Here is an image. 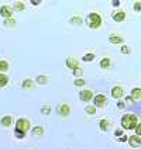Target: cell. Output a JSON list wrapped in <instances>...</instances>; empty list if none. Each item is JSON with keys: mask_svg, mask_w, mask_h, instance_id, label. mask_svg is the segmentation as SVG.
<instances>
[{"mask_svg": "<svg viewBox=\"0 0 141 149\" xmlns=\"http://www.w3.org/2000/svg\"><path fill=\"white\" fill-rule=\"evenodd\" d=\"M121 127L124 130H135L137 127V117L134 114H124L121 118Z\"/></svg>", "mask_w": 141, "mask_h": 149, "instance_id": "cell-1", "label": "cell"}, {"mask_svg": "<svg viewBox=\"0 0 141 149\" xmlns=\"http://www.w3.org/2000/svg\"><path fill=\"white\" fill-rule=\"evenodd\" d=\"M86 21H88V25L90 28H99L100 24H102V17L98 13H90L86 17Z\"/></svg>", "mask_w": 141, "mask_h": 149, "instance_id": "cell-2", "label": "cell"}, {"mask_svg": "<svg viewBox=\"0 0 141 149\" xmlns=\"http://www.w3.org/2000/svg\"><path fill=\"white\" fill-rule=\"evenodd\" d=\"M30 130V121L25 120V118H18L16 121V131H20V132L25 134Z\"/></svg>", "mask_w": 141, "mask_h": 149, "instance_id": "cell-3", "label": "cell"}, {"mask_svg": "<svg viewBox=\"0 0 141 149\" xmlns=\"http://www.w3.org/2000/svg\"><path fill=\"white\" fill-rule=\"evenodd\" d=\"M57 111H58V114L61 117H67V116H69V114H71V107L68 106L67 103H62V104L58 107V110H57Z\"/></svg>", "mask_w": 141, "mask_h": 149, "instance_id": "cell-4", "label": "cell"}, {"mask_svg": "<svg viewBox=\"0 0 141 149\" xmlns=\"http://www.w3.org/2000/svg\"><path fill=\"white\" fill-rule=\"evenodd\" d=\"M0 14H1V17L11 18V16H13V8L10 7V6H1L0 7Z\"/></svg>", "mask_w": 141, "mask_h": 149, "instance_id": "cell-5", "label": "cell"}, {"mask_svg": "<svg viewBox=\"0 0 141 149\" xmlns=\"http://www.w3.org/2000/svg\"><path fill=\"white\" fill-rule=\"evenodd\" d=\"M93 103H95V107H103L106 104V97L103 94H98V96H95Z\"/></svg>", "mask_w": 141, "mask_h": 149, "instance_id": "cell-6", "label": "cell"}, {"mask_svg": "<svg viewBox=\"0 0 141 149\" xmlns=\"http://www.w3.org/2000/svg\"><path fill=\"white\" fill-rule=\"evenodd\" d=\"M92 96H93V93H92V90H83L81 91V94H79V99L82 100V101H89V100H92Z\"/></svg>", "mask_w": 141, "mask_h": 149, "instance_id": "cell-7", "label": "cell"}, {"mask_svg": "<svg viewBox=\"0 0 141 149\" xmlns=\"http://www.w3.org/2000/svg\"><path fill=\"white\" fill-rule=\"evenodd\" d=\"M128 142H130V145H131L133 148H138L141 145V138L137 136V135H133V136L128 138Z\"/></svg>", "mask_w": 141, "mask_h": 149, "instance_id": "cell-8", "label": "cell"}, {"mask_svg": "<svg viewBox=\"0 0 141 149\" xmlns=\"http://www.w3.org/2000/svg\"><path fill=\"white\" fill-rule=\"evenodd\" d=\"M121 96H123V89L120 86H116V87L112 89V97L113 99H120Z\"/></svg>", "mask_w": 141, "mask_h": 149, "instance_id": "cell-9", "label": "cell"}, {"mask_svg": "<svg viewBox=\"0 0 141 149\" xmlns=\"http://www.w3.org/2000/svg\"><path fill=\"white\" fill-rule=\"evenodd\" d=\"M65 63H67V66L69 68V69H76V68H79V62L74 58H68Z\"/></svg>", "mask_w": 141, "mask_h": 149, "instance_id": "cell-10", "label": "cell"}, {"mask_svg": "<svg viewBox=\"0 0 141 149\" xmlns=\"http://www.w3.org/2000/svg\"><path fill=\"white\" fill-rule=\"evenodd\" d=\"M11 124H13V117L11 116H6L0 120V125H3V127H10Z\"/></svg>", "mask_w": 141, "mask_h": 149, "instance_id": "cell-11", "label": "cell"}, {"mask_svg": "<svg viewBox=\"0 0 141 149\" xmlns=\"http://www.w3.org/2000/svg\"><path fill=\"white\" fill-rule=\"evenodd\" d=\"M131 99L133 100H140L141 99V89L140 87H134L131 90Z\"/></svg>", "mask_w": 141, "mask_h": 149, "instance_id": "cell-12", "label": "cell"}, {"mask_svg": "<svg viewBox=\"0 0 141 149\" xmlns=\"http://www.w3.org/2000/svg\"><path fill=\"white\" fill-rule=\"evenodd\" d=\"M124 18H126V13L124 11H121V10L113 14V20H114V21H123Z\"/></svg>", "mask_w": 141, "mask_h": 149, "instance_id": "cell-13", "label": "cell"}, {"mask_svg": "<svg viewBox=\"0 0 141 149\" xmlns=\"http://www.w3.org/2000/svg\"><path fill=\"white\" fill-rule=\"evenodd\" d=\"M33 134L35 135V136H42V134H44V128L42 127H34L33 128Z\"/></svg>", "mask_w": 141, "mask_h": 149, "instance_id": "cell-14", "label": "cell"}, {"mask_svg": "<svg viewBox=\"0 0 141 149\" xmlns=\"http://www.w3.org/2000/svg\"><path fill=\"white\" fill-rule=\"evenodd\" d=\"M109 41L112 42V44H120V42L123 41V38L119 37V35H110L109 37Z\"/></svg>", "mask_w": 141, "mask_h": 149, "instance_id": "cell-15", "label": "cell"}, {"mask_svg": "<svg viewBox=\"0 0 141 149\" xmlns=\"http://www.w3.org/2000/svg\"><path fill=\"white\" fill-rule=\"evenodd\" d=\"M8 82V77L6 76V74H3V73H0V87H4L6 84H7Z\"/></svg>", "mask_w": 141, "mask_h": 149, "instance_id": "cell-16", "label": "cell"}, {"mask_svg": "<svg viewBox=\"0 0 141 149\" xmlns=\"http://www.w3.org/2000/svg\"><path fill=\"white\" fill-rule=\"evenodd\" d=\"M110 63H112V62H110V59L109 58H103L102 61H100V66L103 68V69H107V68L110 66Z\"/></svg>", "mask_w": 141, "mask_h": 149, "instance_id": "cell-17", "label": "cell"}, {"mask_svg": "<svg viewBox=\"0 0 141 149\" xmlns=\"http://www.w3.org/2000/svg\"><path fill=\"white\" fill-rule=\"evenodd\" d=\"M99 125H100V130H102V131H107V128H109V121H107V120H100Z\"/></svg>", "mask_w": 141, "mask_h": 149, "instance_id": "cell-18", "label": "cell"}, {"mask_svg": "<svg viewBox=\"0 0 141 149\" xmlns=\"http://www.w3.org/2000/svg\"><path fill=\"white\" fill-rule=\"evenodd\" d=\"M35 80H37V83H38V84H45V83L48 82V77H47V76H44V74H40V76H38Z\"/></svg>", "mask_w": 141, "mask_h": 149, "instance_id": "cell-19", "label": "cell"}, {"mask_svg": "<svg viewBox=\"0 0 141 149\" xmlns=\"http://www.w3.org/2000/svg\"><path fill=\"white\" fill-rule=\"evenodd\" d=\"M33 86H34V82L31 79H25L24 82H23V87H24V89H31Z\"/></svg>", "mask_w": 141, "mask_h": 149, "instance_id": "cell-20", "label": "cell"}, {"mask_svg": "<svg viewBox=\"0 0 141 149\" xmlns=\"http://www.w3.org/2000/svg\"><path fill=\"white\" fill-rule=\"evenodd\" d=\"M4 25L6 27H16V20L14 18H6L4 20Z\"/></svg>", "mask_w": 141, "mask_h": 149, "instance_id": "cell-21", "label": "cell"}, {"mask_svg": "<svg viewBox=\"0 0 141 149\" xmlns=\"http://www.w3.org/2000/svg\"><path fill=\"white\" fill-rule=\"evenodd\" d=\"M8 69V63L6 62V61H0V73L1 72H6Z\"/></svg>", "mask_w": 141, "mask_h": 149, "instance_id": "cell-22", "label": "cell"}, {"mask_svg": "<svg viewBox=\"0 0 141 149\" xmlns=\"http://www.w3.org/2000/svg\"><path fill=\"white\" fill-rule=\"evenodd\" d=\"M93 59H95V55H93V54H86L82 58V61H85V62H92Z\"/></svg>", "mask_w": 141, "mask_h": 149, "instance_id": "cell-23", "label": "cell"}, {"mask_svg": "<svg viewBox=\"0 0 141 149\" xmlns=\"http://www.w3.org/2000/svg\"><path fill=\"white\" fill-rule=\"evenodd\" d=\"M41 113L44 114V116H48L51 113V107L50 106H44V107H41Z\"/></svg>", "mask_w": 141, "mask_h": 149, "instance_id": "cell-24", "label": "cell"}, {"mask_svg": "<svg viewBox=\"0 0 141 149\" xmlns=\"http://www.w3.org/2000/svg\"><path fill=\"white\" fill-rule=\"evenodd\" d=\"M82 73H83V69H82V68H76V69H74V74L76 76V77L82 76Z\"/></svg>", "mask_w": 141, "mask_h": 149, "instance_id": "cell-25", "label": "cell"}, {"mask_svg": "<svg viewBox=\"0 0 141 149\" xmlns=\"http://www.w3.org/2000/svg\"><path fill=\"white\" fill-rule=\"evenodd\" d=\"M86 113L93 116V114L96 113V107H93V106H88V107H86Z\"/></svg>", "mask_w": 141, "mask_h": 149, "instance_id": "cell-26", "label": "cell"}, {"mask_svg": "<svg viewBox=\"0 0 141 149\" xmlns=\"http://www.w3.org/2000/svg\"><path fill=\"white\" fill-rule=\"evenodd\" d=\"M71 23L72 24H82V18L81 17H74V18H71Z\"/></svg>", "mask_w": 141, "mask_h": 149, "instance_id": "cell-27", "label": "cell"}, {"mask_svg": "<svg viewBox=\"0 0 141 149\" xmlns=\"http://www.w3.org/2000/svg\"><path fill=\"white\" fill-rule=\"evenodd\" d=\"M74 84L75 86H83V84H85V80H83V79H76L74 82Z\"/></svg>", "mask_w": 141, "mask_h": 149, "instance_id": "cell-28", "label": "cell"}, {"mask_svg": "<svg viewBox=\"0 0 141 149\" xmlns=\"http://www.w3.org/2000/svg\"><path fill=\"white\" fill-rule=\"evenodd\" d=\"M16 10H20V11H21V10H24V4H23L21 1H17L16 3Z\"/></svg>", "mask_w": 141, "mask_h": 149, "instance_id": "cell-29", "label": "cell"}, {"mask_svg": "<svg viewBox=\"0 0 141 149\" xmlns=\"http://www.w3.org/2000/svg\"><path fill=\"white\" fill-rule=\"evenodd\" d=\"M14 134H16V136H17V138H18V139H23V138H24V136H25V134L20 132V131H16V130H14Z\"/></svg>", "mask_w": 141, "mask_h": 149, "instance_id": "cell-30", "label": "cell"}, {"mask_svg": "<svg viewBox=\"0 0 141 149\" xmlns=\"http://www.w3.org/2000/svg\"><path fill=\"white\" fill-rule=\"evenodd\" d=\"M135 134H137V136H140L141 135V123L140 124H137V127H135Z\"/></svg>", "mask_w": 141, "mask_h": 149, "instance_id": "cell-31", "label": "cell"}, {"mask_svg": "<svg viewBox=\"0 0 141 149\" xmlns=\"http://www.w3.org/2000/svg\"><path fill=\"white\" fill-rule=\"evenodd\" d=\"M134 10H135V11H140L141 10V1H137V3L134 4Z\"/></svg>", "mask_w": 141, "mask_h": 149, "instance_id": "cell-32", "label": "cell"}, {"mask_svg": "<svg viewBox=\"0 0 141 149\" xmlns=\"http://www.w3.org/2000/svg\"><path fill=\"white\" fill-rule=\"evenodd\" d=\"M121 52L123 54H130V48L128 47H121Z\"/></svg>", "mask_w": 141, "mask_h": 149, "instance_id": "cell-33", "label": "cell"}, {"mask_svg": "<svg viewBox=\"0 0 141 149\" xmlns=\"http://www.w3.org/2000/svg\"><path fill=\"white\" fill-rule=\"evenodd\" d=\"M40 3H41L40 0H31V4H33V6H38Z\"/></svg>", "mask_w": 141, "mask_h": 149, "instance_id": "cell-34", "label": "cell"}, {"mask_svg": "<svg viewBox=\"0 0 141 149\" xmlns=\"http://www.w3.org/2000/svg\"><path fill=\"white\" fill-rule=\"evenodd\" d=\"M117 107L119 108H124V103H123V101H119V103H117Z\"/></svg>", "mask_w": 141, "mask_h": 149, "instance_id": "cell-35", "label": "cell"}, {"mask_svg": "<svg viewBox=\"0 0 141 149\" xmlns=\"http://www.w3.org/2000/svg\"><path fill=\"white\" fill-rule=\"evenodd\" d=\"M114 134H116V136H121V135H123V131H121V130H117Z\"/></svg>", "mask_w": 141, "mask_h": 149, "instance_id": "cell-36", "label": "cell"}, {"mask_svg": "<svg viewBox=\"0 0 141 149\" xmlns=\"http://www.w3.org/2000/svg\"><path fill=\"white\" fill-rule=\"evenodd\" d=\"M119 141H120V142H126V141H128V138H127V136L124 135V136H121V138H120Z\"/></svg>", "mask_w": 141, "mask_h": 149, "instance_id": "cell-37", "label": "cell"}, {"mask_svg": "<svg viewBox=\"0 0 141 149\" xmlns=\"http://www.w3.org/2000/svg\"><path fill=\"white\" fill-rule=\"evenodd\" d=\"M112 4H113L114 7H117V6H120V1H119V0H114V1H113Z\"/></svg>", "mask_w": 141, "mask_h": 149, "instance_id": "cell-38", "label": "cell"}, {"mask_svg": "<svg viewBox=\"0 0 141 149\" xmlns=\"http://www.w3.org/2000/svg\"><path fill=\"white\" fill-rule=\"evenodd\" d=\"M134 100L131 99V97H130V96H128V97H126V103H133Z\"/></svg>", "mask_w": 141, "mask_h": 149, "instance_id": "cell-39", "label": "cell"}]
</instances>
